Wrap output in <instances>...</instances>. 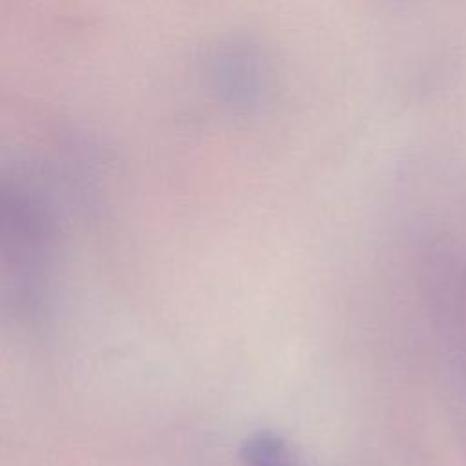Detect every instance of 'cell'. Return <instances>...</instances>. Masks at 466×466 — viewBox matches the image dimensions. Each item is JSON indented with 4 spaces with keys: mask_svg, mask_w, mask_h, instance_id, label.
<instances>
[{
    "mask_svg": "<svg viewBox=\"0 0 466 466\" xmlns=\"http://www.w3.org/2000/svg\"><path fill=\"white\" fill-rule=\"evenodd\" d=\"M248 466H291L288 446L271 433H257L242 446Z\"/></svg>",
    "mask_w": 466,
    "mask_h": 466,
    "instance_id": "1",
    "label": "cell"
}]
</instances>
